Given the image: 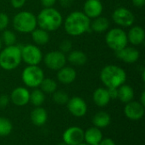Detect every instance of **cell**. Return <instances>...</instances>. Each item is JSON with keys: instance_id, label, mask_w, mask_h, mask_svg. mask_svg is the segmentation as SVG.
I'll return each instance as SVG.
<instances>
[{"instance_id": "cell-1", "label": "cell", "mask_w": 145, "mask_h": 145, "mask_svg": "<svg viewBox=\"0 0 145 145\" xmlns=\"http://www.w3.org/2000/svg\"><path fill=\"white\" fill-rule=\"evenodd\" d=\"M91 20L82 11L71 12L64 21V27L67 34L71 37H79L89 31Z\"/></svg>"}, {"instance_id": "cell-2", "label": "cell", "mask_w": 145, "mask_h": 145, "mask_svg": "<svg viewBox=\"0 0 145 145\" xmlns=\"http://www.w3.org/2000/svg\"><path fill=\"white\" fill-rule=\"evenodd\" d=\"M37 22L39 28L47 31H54L63 24V17L54 7L43 8L37 16Z\"/></svg>"}, {"instance_id": "cell-3", "label": "cell", "mask_w": 145, "mask_h": 145, "mask_svg": "<svg viewBox=\"0 0 145 145\" xmlns=\"http://www.w3.org/2000/svg\"><path fill=\"white\" fill-rule=\"evenodd\" d=\"M100 80L106 88H118L126 82L127 73L118 65H108L101 70Z\"/></svg>"}, {"instance_id": "cell-4", "label": "cell", "mask_w": 145, "mask_h": 145, "mask_svg": "<svg viewBox=\"0 0 145 145\" xmlns=\"http://www.w3.org/2000/svg\"><path fill=\"white\" fill-rule=\"evenodd\" d=\"M21 49L17 45L6 46L0 51V67L4 71H13L21 63Z\"/></svg>"}, {"instance_id": "cell-5", "label": "cell", "mask_w": 145, "mask_h": 145, "mask_svg": "<svg viewBox=\"0 0 145 145\" xmlns=\"http://www.w3.org/2000/svg\"><path fill=\"white\" fill-rule=\"evenodd\" d=\"M14 30L20 33H31L37 26V16L30 11L24 10L16 14L13 19Z\"/></svg>"}, {"instance_id": "cell-6", "label": "cell", "mask_w": 145, "mask_h": 145, "mask_svg": "<svg viewBox=\"0 0 145 145\" xmlns=\"http://www.w3.org/2000/svg\"><path fill=\"white\" fill-rule=\"evenodd\" d=\"M105 42L110 49L117 52L127 46V32L121 28H112L105 35Z\"/></svg>"}, {"instance_id": "cell-7", "label": "cell", "mask_w": 145, "mask_h": 145, "mask_svg": "<svg viewBox=\"0 0 145 145\" xmlns=\"http://www.w3.org/2000/svg\"><path fill=\"white\" fill-rule=\"evenodd\" d=\"M44 72L38 65L26 66L21 74V79L24 84L31 88H37L44 79Z\"/></svg>"}, {"instance_id": "cell-8", "label": "cell", "mask_w": 145, "mask_h": 145, "mask_svg": "<svg viewBox=\"0 0 145 145\" xmlns=\"http://www.w3.org/2000/svg\"><path fill=\"white\" fill-rule=\"evenodd\" d=\"M21 59L28 65H38L43 58L41 49L34 44H26L20 48Z\"/></svg>"}, {"instance_id": "cell-9", "label": "cell", "mask_w": 145, "mask_h": 145, "mask_svg": "<svg viewBox=\"0 0 145 145\" xmlns=\"http://www.w3.org/2000/svg\"><path fill=\"white\" fill-rule=\"evenodd\" d=\"M43 61L45 65L52 71H59L65 66L67 62L66 56L59 50H54L47 53L44 56Z\"/></svg>"}, {"instance_id": "cell-10", "label": "cell", "mask_w": 145, "mask_h": 145, "mask_svg": "<svg viewBox=\"0 0 145 145\" xmlns=\"http://www.w3.org/2000/svg\"><path fill=\"white\" fill-rule=\"evenodd\" d=\"M112 20L121 27H130L135 21V16L130 9L125 7H119L114 10Z\"/></svg>"}, {"instance_id": "cell-11", "label": "cell", "mask_w": 145, "mask_h": 145, "mask_svg": "<svg viewBox=\"0 0 145 145\" xmlns=\"http://www.w3.org/2000/svg\"><path fill=\"white\" fill-rule=\"evenodd\" d=\"M62 138L67 145H78L84 142V131L79 127H71L64 132Z\"/></svg>"}, {"instance_id": "cell-12", "label": "cell", "mask_w": 145, "mask_h": 145, "mask_svg": "<svg viewBox=\"0 0 145 145\" xmlns=\"http://www.w3.org/2000/svg\"><path fill=\"white\" fill-rule=\"evenodd\" d=\"M66 105L69 112L76 117H82L88 111L87 103L81 97L75 96L69 99Z\"/></svg>"}, {"instance_id": "cell-13", "label": "cell", "mask_w": 145, "mask_h": 145, "mask_svg": "<svg viewBox=\"0 0 145 145\" xmlns=\"http://www.w3.org/2000/svg\"><path fill=\"white\" fill-rule=\"evenodd\" d=\"M125 116L131 121H139L144 116V106L139 101H131L126 104L124 108Z\"/></svg>"}, {"instance_id": "cell-14", "label": "cell", "mask_w": 145, "mask_h": 145, "mask_svg": "<svg viewBox=\"0 0 145 145\" xmlns=\"http://www.w3.org/2000/svg\"><path fill=\"white\" fill-rule=\"evenodd\" d=\"M9 99L14 105L25 106L30 102V92L25 88L18 87L12 91Z\"/></svg>"}, {"instance_id": "cell-15", "label": "cell", "mask_w": 145, "mask_h": 145, "mask_svg": "<svg viewBox=\"0 0 145 145\" xmlns=\"http://www.w3.org/2000/svg\"><path fill=\"white\" fill-rule=\"evenodd\" d=\"M116 56L127 64H133L137 62L140 57V52L134 47H125L124 48L115 52Z\"/></svg>"}, {"instance_id": "cell-16", "label": "cell", "mask_w": 145, "mask_h": 145, "mask_svg": "<svg viewBox=\"0 0 145 145\" xmlns=\"http://www.w3.org/2000/svg\"><path fill=\"white\" fill-rule=\"evenodd\" d=\"M103 9V3L100 0H87L83 4V13L90 20L101 16Z\"/></svg>"}, {"instance_id": "cell-17", "label": "cell", "mask_w": 145, "mask_h": 145, "mask_svg": "<svg viewBox=\"0 0 145 145\" xmlns=\"http://www.w3.org/2000/svg\"><path fill=\"white\" fill-rule=\"evenodd\" d=\"M128 42L133 44V46L141 45L145 39V31L144 29L140 25L132 26L127 33Z\"/></svg>"}, {"instance_id": "cell-18", "label": "cell", "mask_w": 145, "mask_h": 145, "mask_svg": "<svg viewBox=\"0 0 145 145\" xmlns=\"http://www.w3.org/2000/svg\"><path fill=\"white\" fill-rule=\"evenodd\" d=\"M57 71V79L62 84H71L76 78V71L71 66H64Z\"/></svg>"}, {"instance_id": "cell-19", "label": "cell", "mask_w": 145, "mask_h": 145, "mask_svg": "<svg viewBox=\"0 0 145 145\" xmlns=\"http://www.w3.org/2000/svg\"><path fill=\"white\" fill-rule=\"evenodd\" d=\"M103 139V134L99 128L89 127L84 132V142L89 145H99Z\"/></svg>"}, {"instance_id": "cell-20", "label": "cell", "mask_w": 145, "mask_h": 145, "mask_svg": "<svg viewBox=\"0 0 145 145\" xmlns=\"http://www.w3.org/2000/svg\"><path fill=\"white\" fill-rule=\"evenodd\" d=\"M93 99L94 104L99 107H105L111 100L108 89L105 88H97L93 92Z\"/></svg>"}, {"instance_id": "cell-21", "label": "cell", "mask_w": 145, "mask_h": 145, "mask_svg": "<svg viewBox=\"0 0 145 145\" xmlns=\"http://www.w3.org/2000/svg\"><path fill=\"white\" fill-rule=\"evenodd\" d=\"M30 118H31V122L35 126H37V127H42L48 121V113H47V110L44 108L41 107V106L36 107L31 112Z\"/></svg>"}, {"instance_id": "cell-22", "label": "cell", "mask_w": 145, "mask_h": 145, "mask_svg": "<svg viewBox=\"0 0 145 145\" xmlns=\"http://www.w3.org/2000/svg\"><path fill=\"white\" fill-rule=\"evenodd\" d=\"M66 59L73 65L81 66L87 63L88 57L87 54L81 50H71L68 54Z\"/></svg>"}, {"instance_id": "cell-23", "label": "cell", "mask_w": 145, "mask_h": 145, "mask_svg": "<svg viewBox=\"0 0 145 145\" xmlns=\"http://www.w3.org/2000/svg\"><path fill=\"white\" fill-rule=\"evenodd\" d=\"M111 122V117L110 114L105 111L97 112L93 117V127L102 129L107 127Z\"/></svg>"}, {"instance_id": "cell-24", "label": "cell", "mask_w": 145, "mask_h": 145, "mask_svg": "<svg viewBox=\"0 0 145 145\" xmlns=\"http://www.w3.org/2000/svg\"><path fill=\"white\" fill-rule=\"evenodd\" d=\"M134 98V90L133 88L127 84H123L121 87L118 88V97L117 99L124 103V104H127L131 101L133 100Z\"/></svg>"}, {"instance_id": "cell-25", "label": "cell", "mask_w": 145, "mask_h": 145, "mask_svg": "<svg viewBox=\"0 0 145 145\" xmlns=\"http://www.w3.org/2000/svg\"><path fill=\"white\" fill-rule=\"evenodd\" d=\"M31 34L34 43L37 45H40V46L45 45L50 40V36L48 34V31L41 28H36L34 31L31 32Z\"/></svg>"}, {"instance_id": "cell-26", "label": "cell", "mask_w": 145, "mask_h": 145, "mask_svg": "<svg viewBox=\"0 0 145 145\" xmlns=\"http://www.w3.org/2000/svg\"><path fill=\"white\" fill-rule=\"evenodd\" d=\"M110 27V21L106 17L99 16L91 22L90 24V29L95 32L102 33L106 31Z\"/></svg>"}, {"instance_id": "cell-27", "label": "cell", "mask_w": 145, "mask_h": 145, "mask_svg": "<svg viewBox=\"0 0 145 145\" xmlns=\"http://www.w3.org/2000/svg\"><path fill=\"white\" fill-rule=\"evenodd\" d=\"M40 89L47 94H53L57 90V82L52 78H44L40 84Z\"/></svg>"}, {"instance_id": "cell-28", "label": "cell", "mask_w": 145, "mask_h": 145, "mask_svg": "<svg viewBox=\"0 0 145 145\" xmlns=\"http://www.w3.org/2000/svg\"><path fill=\"white\" fill-rule=\"evenodd\" d=\"M45 101V93L38 88H35L31 93H30V102L35 106H41Z\"/></svg>"}, {"instance_id": "cell-29", "label": "cell", "mask_w": 145, "mask_h": 145, "mask_svg": "<svg viewBox=\"0 0 145 145\" xmlns=\"http://www.w3.org/2000/svg\"><path fill=\"white\" fill-rule=\"evenodd\" d=\"M1 40L3 42V43H4L6 46H12V45H15L16 42V35L15 33L11 31V30H4L3 31L2 36L0 37Z\"/></svg>"}, {"instance_id": "cell-30", "label": "cell", "mask_w": 145, "mask_h": 145, "mask_svg": "<svg viewBox=\"0 0 145 145\" xmlns=\"http://www.w3.org/2000/svg\"><path fill=\"white\" fill-rule=\"evenodd\" d=\"M12 129L13 125L11 121L5 117H0V137H6L9 135Z\"/></svg>"}, {"instance_id": "cell-31", "label": "cell", "mask_w": 145, "mask_h": 145, "mask_svg": "<svg viewBox=\"0 0 145 145\" xmlns=\"http://www.w3.org/2000/svg\"><path fill=\"white\" fill-rule=\"evenodd\" d=\"M69 95L63 90H56L53 93V100L55 104L59 105H66L69 100Z\"/></svg>"}, {"instance_id": "cell-32", "label": "cell", "mask_w": 145, "mask_h": 145, "mask_svg": "<svg viewBox=\"0 0 145 145\" xmlns=\"http://www.w3.org/2000/svg\"><path fill=\"white\" fill-rule=\"evenodd\" d=\"M72 50V42L70 40H63L59 44V51L63 54H69Z\"/></svg>"}, {"instance_id": "cell-33", "label": "cell", "mask_w": 145, "mask_h": 145, "mask_svg": "<svg viewBox=\"0 0 145 145\" xmlns=\"http://www.w3.org/2000/svg\"><path fill=\"white\" fill-rule=\"evenodd\" d=\"M9 24V18L6 13H0V31H3L7 29Z\"/></svg>"}, {"instance_id": "cell-34", "label": "cell", "mask_w": 145, "mask_h": 145, "mask_svg": "<svg viewBox=\"0 0 145 145\" xmlns=\"http://www.w3.org/2000/svg\"><path fill=\"white\" fill-rule=\"evenodd\" d=\"M10 101V99L6 94H1L0 95V108L4 109L8 106V103Z\"/></svg>"}, {"instance_id": "cell-35", "label": "cell", "mask_w": 145, "mask_h": 145, "mask_svg": "<svg viewBox=\"0 0 145 145\" xmlns=\"http://www.w3.org/2000/svg\"><path fill=\"white\" fill-rule=\"evenodd\" d=\"M10 3L14 8H21L25 3V0H10Z\"/></svg>"}, {"instance_id": "cell-36", "label": "cell", "mask_w": 145, "mask_h": 145, "mask_svg": "<svg viewBox=\"0 0 145 145\" xmlns=\"http://www.w3.org/2000/svg\"><path fill=\"white\" fill-rule=\"evenodd\" d=\"M40 2L43 8H51L54 6L57 0H40Z\"/></svg>"}, {"instance_id": "cell-37", "label": "cell", "mask_w": 145, "mask_h": 145, "mask_svg": "<svg viewBox=\"0 0 145 145\" xmlns=\"http://www.w3.org/2000/svg\"><path fill=\"white\" fill-rule=\"evenodd\" d=\"M110 99H116L118 97V88H107Z\"/></svg>"}, {"instance_id": "cell-38", "label": "cell", "mask_w": 145, "mask_h": 145, "mask_svg": "<svg viewBox=\"0 0 145 145\" xmlns=\"http://www.w3.org/2000/svg\"><path fill=\"white\" fill-rule=\"evenodd\" d=\"M99 145H116V143L114 142V140H112L111 138H105L100 141V143L99 144Z\"/></svg>"}, {"instance_id": "cell-39", "label": "cell", "mask_w": 145, "mask_h": 145, "mask_svg": "<svg viewBox=\"0 0 145 145\" xmlns=\"http://www.w3.org/2000/svg\"><path fill=\"white\" fill-rule=\"evenodd\" d=\"M59 4L63 8L71 7L73 4V2H74V0H59Z\"/></svg>"}, {"instance_id": "cell-40", "label": "cell", "mask_w": 145, "mask_h": 145, "mask_svg": "<svg viewBox=\"0 0 145 145\" xmlns=\"http://www.w3.org/2000/svg\"><path fill=\"white\" fill-rule=\"evenodd\" d=\"M133 4L137 8H142L145 4V0H132Z\"/></svg>"}, {"instance_id": "cell-41", "label": "cell", "mask_w": 145, "mask_h": 145, "mask_svg": "<svg viewBox=\"0 0 145 145\" xmlns=\"http://www.w3.org/2000/svg\"><path fill=\"white\" fill-rule=\"evenodd\" d=\"M139 103H140L142 105L145 106V92L144 91V92L142 93V94H141V99H140Z\"/></svg>"}, {"instance_id": "cell-42", "label": "cell", "mask_w": 145, "mask_h": 145, "mask_svg": "<svg viewBox=\"0 0 145 145\" xmlns=\"http://www.w3.org/2000/svg\"><path fill=\"white\" fill-rule=\"evenodd\" d=\"M2 47H3V42H2L1 37H0V51H1V49H2Z\"/></svg>"}, {"instance_id": "cell-43", "label": "cell", "mask_w": 145, "mask_h": 145, "mask_svg": "<svg viewBox=\"0 0 145 145\" xmlns=\"http://www.w3.org/2000/svg\"><path fill=\"white\" fill-rule=\"evenodd\" d=\"M78 145H89V144H87V143H85V142H82V143L79 144Z\"/></svg>"}, {"instance_id": "cell-44", "label": "cell", "mask_w": 145, "mask_h": 145, "mask_svg": "<svg viewBox=\"0 0 145 145\" xmlns=\"http://www.w3.org/2000/svg\"><path fill=\"white\" fill-rule=\"evenodd\" d=\"M57 145H67L66 144H65L64 142H61V143H59V144H58Z\"/></svg>"}]
</instances>
